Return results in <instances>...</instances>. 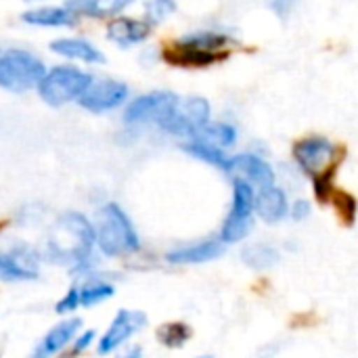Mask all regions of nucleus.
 <instances>
[{"label":"nucleus","mask_w":358,"mask_h":358,"mask_svg":"<svg viewBox=\"0 0 358 358\" xmlns=\"http://www.w3.org/2000/svg\"><path fill=\"white\" fill-rule=\"evenodd\" d=\"M92 245V224L80 212H67L52 224L46 239V254L59 264H82L90 258Z\"/></svg>","instance_id":"obj_1"},{"label":"nucleus","mask_w":358,"mask_h":358,"mask_svg":"<svg viewBox=\"0 0 358 358\" xmlns=\"http://www.w3.org/2000/svg\"><path fill=\"white\" fill-rule=\"evenodd\" d=\"M231 38L218 31L187 34L164 50V59L180 67H208L227 59Z\"/></svg>","instance_id":"obj_2"},{"label":"nucleus","mask_w":358,"mask_h":358,"mask_svg":"<svg viewBox=\"0 0 358 358\" xmlns=\"http://www.w3.org/2000/svg\"><path fill=\"white\" fill-rule=\"evenodd\" d=\"M94 241H96L99 250L109 258L126 256L141 248L138 235H136L130 218L117 203H107L99 210Z\"/></svg>","instance_id":"obj_3"},{"label":"nucleus","mask_w":358,"mask_h":358,"mask_svg":"<svg viewBox=\"0 0 358 358\" xmlns=\"http://www.w3.org/2000/svg\"><path fill=\"white\" fill-rule=\"evenodd\" d=\"M44 63L27 50H6L0 55V88L8 92H27L44 78Z\"/></svg>","instance_id":"obj_4"},{"label":"nucleus","mask_w":358,"mask_h":358,"mask_svg":"<svg viewBox=\"0 0 358 358\" xmlns=\"http://www.w3.org/2000/svg\"><path fill=\"white\" fill-rule=\"evenodd\" d=\"M90 84H92L90 73H86L78 67L63 65V67H55V69L46 71L36 88L44 103H48L52 107H61L65 103L78 101Z\"/></svg>","instance_id":"obj_5"},{"label":"nucleus","mask_w":358,"mask_h":358,"mask_svg":"<svg viewBox=\"0 0 358 358\" xmlns=\"http://www.w3.org/2000/svg\"><path fill=\"white\" fill-rule=\"evenodd\" d=\"M254 189L241 178L233 182V206L222 224L220 241L222 243H237L245 239L254 227Z\"/></svg>","instance_id":"obj_6"},{"label":"nucleus","mask_w":358,"mask_h":358,"mask_svg":"<svg viewBox=\"0 0 358 358\" xmlns=\"http://www.w3.org/2000/svg\"><path fill=\"white\" fill-rule=\"evenodd\" d=\"M210 122V103L201 96L176 101L170 113L157 124L162 130L178 136H193L203 124Z\"/></svg>","instance_id":"obj_7"},{"label":"nucleus","mask_w":358,"mask_h":358,"mask_svg":"<svg viewBox=\"0 0 358 358\" xmlns=\"http://www.w3.org/2000/svg\"><path fill=\"white\" fill-rule=\"evenodd\" d=\"M336 155H338V147L325 136H306L294 145V159L313 178L334 170L331 166Z\"/></svg>","instance_id":"obj_8"},{"label":"nucleus","mask_w":358,"mask_h":358,"mask_svg":"<svg viewBox=\"0 0 358 358\" xmlns=\"http://www.w3.org/2000/svg\"><path fill=\"white\" fill-rule=\"evenodd\" d=\"M176 101H178V96L172 92H166V90L143 94L126 107L124 120L128 124H145V122L159 124L170 113V109L176 105Z\"/></svg>","instance_id":"obj_9"},{"label":"nucleus","mask_w":358,"mask_h":358,"mask_svg":"<svg viewBox=\"0 0 358 358\" xmlns=\"http://www.w3.org/2000/svg\"><path fill=\"white\" fill-rule=\"evenodd\" d=\"M147 325V315L141 310H120L111 325L107 327V331L103 334V338L96 344L99 355H111L113 350H117L124 342H128L136 331H141Z\"/></svg>","instance_id":"obj_10"},{"label":"nucleus","mask_w":358,"mask_h":358,"mask_svg":"<svg viewBox=\"0 0 358 358\" xmlns=\"http://www.w3.org/2000/svg\"><path fill=\"white\" fill-rule=\"evenodd\" d=\"M126 99H128V86L124 82L99 80V82H92L84 90V94L78 99V103L92 113H103V111H111V109L124 105Z\"/></svg>","instance_id":"obj_11"},{"label":"nucleus","mask_w":358,"mask_h":358,"mask_svg":"<svg viewBox=\"0 0 358 358\" xmlns=\"http://www.w3.org/2000/svg\"><path fill=\"white\" fill-rule=\"evenodd\" d=\"M0 279L2 281H34L38 279L36 254L21 245L13 252L0 254Z\"/></svg>","instance_id":"obj_12"},{"label":"nucleus","mask_w":358,"mask_h":358,"mask_svg":"<svg viewBox=\"0 0 358 358\" xmlns=\"http://www.w3.org/2000/svg\"><path fill=\"white\" fill-rule=\"evenodd\" d=\"M231 172H237L241 180H245L248 185H256L258 189L275 185V170L262 157L252 153L231 157Z\"/></svg>","instance_id":"obj_13"},{"label":"nucleus","mask_w":358,"mask_h":358,"mask_svg":"<svg viewBox=\"0 0 358 358\" xmlns=\"http://www.w3.org/2000/svg\"><path fill=\"white\" fill-rule=\"evenodd\" d=\"M82 327L80 319H65L59 325H55L34 348L31 358H52L57 352H61L69 342H73V338L78 336Z\"/></svg>","instance_id":"obj_14"},{"label":"nucleus","mask_w":358,"mask_h":358,"mask_svg":"<svg viewBox=\"0 0 358 358\" xmlns=\"http://www.w3.org/2000/svg\"><path fill=\"white\" fill-rule=\"evenodd\" d=\"M254 212L258 214L260 220L275 224L279 220H283L289 212V203H287V195L279 189V187H266L260 189L258 195H254Z\"/></svg>","instance_id":"obj_15"},{"label":"nucleus","mask_w":358,"mask_h":358,"mask_svg":"<svg viewBox=\"0 0 358 358\" xmlns=\"http://www.w3.org/2000/svg\"><path fill=\"white\" fill-rule=\"evenodd\" d=\"M222 254H224V243L210 239V241H199L193 245L172 250L168 254V262H172V264H203V262L220 258Z\"/></svg>","instance_id":"obj_16"},{"label":"nucleus","mask_w":358,"mask_h":358,"mask_svg":"<svg viewBox=\"0 0 358 358\" xmlns=\"http://www.w3.org/2000/svg\"><path fill=\"white\" fill-rule=\"evenodd\" d=\"M107 36L117 46L128 48V46H134V44H141L143 40H147L149 23L141 21V19H132V17H117L109 23Z\"/></svg>","instance_id":"obj_17"},{"label":"nucleus","mask_w":358,"mask_h":358,"mask_svg":"<svg viewBox=\"0 0 358 358\" xmlns=\"http://www.w3.org/2000/svg\"><path fill=\"white\" fill-rule=\"evenodd\" d=\"M50 50L61 55V57H65V59L90 63V65L105 61L103 52L94 44L86 42L82 38H57V40L50 42Z\"/></svg>","instance_id":"obj_18"},{"label":"nucleus","mask_w":358,"mask_h":358,"mask_svg":"<svg viewBox=\"0 0 358 358\" xmlns=\"http://www.w3.org/2000/svg\"><path fill=\"white\" fill-rule=\"evenodd\" d=\"M134 0H67L65 8L82 17H113L126 10Z\"/></svg>","instance_id":"obj_19"},{"label":"nucleus","mask_w":358,"mask_h":358,"mask_svg":"<svg viewBox=\"0 0 358 358\" xmlns=\"http://www.w3.org/2000/svg\"><path fill=\"white\" fill-rule=\"evenodd\" d=\"M21 19L38 27H65L73 23L76 15H71L65 6H40V8L23 13Z\"/></svg>","instance_id":"obj_20"},{"label":"nucleus","mask_w":358,"mask_h":358,"mask_svg":"<svg viewBox=\"0 0 358 358\" xmlns=\"http://www.w3.org/2000/svg\"><path fill=\"white\" fill-rule=\"evenodd\" d=\"M191 138L208 143V145L218 147V149L224 151V149H231L237 143V130L231 124H224V122H208Z\"/></svg>","instance_id":"obj_21"},{"label":"nucleus","mask_w":358,"mask_h":358,"mask_svg":"<svg viewBox=\"0 0 358 358\" xmlns=\"http://www.w3.org/2000/svg\"><path fill=\"white\" fill-rule=\"evenodd\" d=\"M182 149L187 153H191L193 157H197V159H201V162H206V164H210V166H214V168H218L222 172H231V157L218 147H212L208 143L191 138L187 145H182Z\"/></svg>","instance_id":"obj_22"},{"label":"nucleus","mask_w":358,"mask_h":358,"mask_svg":"<svg viewBox=\"0 0 358 358\" xmlns=\"http://www.w3.org/2000/svg\"><path fill=\"white\" fill-rule=\"evenodd\" d=\"M241 260L254 271H268L277 264L279 252L268 243H252L241 252Z\"/></svg>","instance_id":"obj_23"},{"label":"nucleus","mask_w":358,"mask_h":358,"mask_svg":"<svg viewBox=\"0 0 358 358\" xmlns=\"http://www.w3.org/2000/svg\"><path fill=\"white\" fill-rule=\"evenodd\" d=\"M157 340L166 346V348H180L189 342L191 338V329L187 323H164L159 329H157Z\"/></svg>","instance_id":"obj_24"},{"label":"nucleus","mask_w":358,"mask_h":358,"mask_svg":"<svg viewBox=\"0 0 358 358\" xmlns=\"http://www.w3.org/2000/svg\"><path fill=\"white\" fill-rule=\"evenodd\" d=\"M113 294H115V287L113 285L103 283V281H92V283H86L80 289V304L86 306V308H92V306L109 300Z\"/></svg>","instance_id":"obj_25"},{"label":"nucleus","mask_w":358,"mask_h":358,"mask_svg":"<svg viewBox=\"0 0 358 358\" xmlns=\"http://www.w3.org/2000/svg\"><path fill=\"white\" fill-rule=\"evenodd\" d=\"M176 10L174 0H149L145 6V15L149 23H162Z\"/></svg>","instance_id":"obj_26"},{"label":"nucleus","mask_w":358,"mask_h":358,"mask_svg":"<svg viewBox=\"0 0 358 358\" xmlns=\"http://www.w3.org/2000/svg\"><path fill=\"white\" fill-rule=\"evenodd\" d=\"M78 306H80V289H78V287H71V289L63 296V300L57 302L55 310H57L59 315H67V313H73Z\"/></svg>","instance_id":"obj_27"},{"label":"nucleus","mask_w":358,"mask_h":358,"mask_svg":"<svg viewBox=\"0 0 358 358\" xmlns=\"http://www.w3.org/2000/svg\"><path fill=\"white\" fill-rule=\"evenodd\" d=\"M308 214H310V203L306 199H298L292 206V218L294 220H304V218H308Z\"/></svg>","instance_id":"obj_28"},{"label":"nucleus","mask_w":358,"mask_h":358,"mask_svg":"<svg viewBox=\"0 0 358 358\" xmlns=\"http://www.w3.org/2000/svg\"><path fill=\"white\" fill-rule=\"evenodd\" d=\"M92 342H94V331H92V329H90V331H84L82 336H76V338H73V350H76V352H82V350H86Z\"/></svg>","instance_id":"obj_29"},{"label":"nucleus","mask_w":358,"mask_h":358,"mask_svg":"<svg viewBox=\"0 0 358 358\" xmlns=\"http://www.w3.org/2000/svg\"><path fill=\"white\" fill-rule=\"evenodd\" d=\"M268 2H271V6H273L277 13L285 15V13L292 8V2H294V0H268Z\"/></svg>","instance_id":"obj_30"},{"label":"nucleus","mask_w":358,"mask_h":358,"mask_svg":"<svg viewBox=\"0 0 358 358\" xmlns=\"http://www.w3.org/2000/svg\"><path fill=\"white\" fill-rule=\"evenodd\" d=\"M124 358H143V350L141 348H134V350H130Z\"/></svg>","instance_id":"obj_31"},{"label":"nucleus","mask_w":358,"mask_h":358,"mask_svg":"<svg viewBox=\"0 0 358 358\" xmlns=\"http://www.w3.org/2000/svg\"><path fill=\"white\" fill-rule=\"evenodd\" d=\"M197 358H212V357H197Z\"/></svg>","instance_id":"obj_32"}]
</instances>
